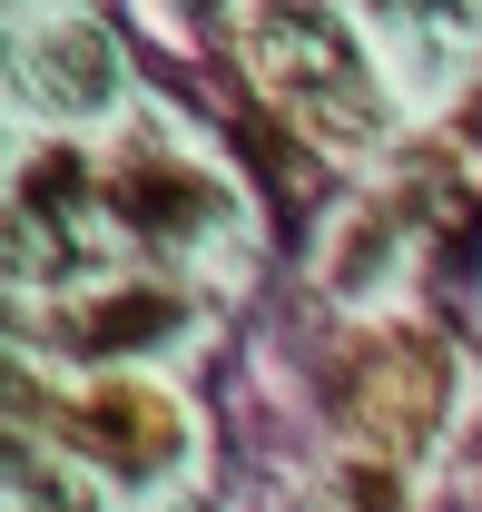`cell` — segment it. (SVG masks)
Segmentation results:
<instances>
[{"instance_id": "30bf717a", "label": "cell", "mask_w": 482, "mask_h": 512, "mask_svg": "<svg viewBox=\"0 0 482 512\" xmlns=\"http://www.w3.org/2000/svg\"><path fill=\"white\" fill-rule=\"evenodd\" d=\"M414 10H463V0H414Z\"/></svg>"}, {"instance_id": "52a82bcc", "label": "cell", "mask_w": 482, "mask_h": 512, "mask_svg": "<svg viewBox=\"0 0 482 512\" xmlns=\"http://www.w3.org/2000/svg\"><path fill=\"white\" fill-rule=\"evenodd\" d=\"M79 178H89L79 158H40V168H30V197H20V217H50V207H79Z\"/></svg>"}, {"instance_id": "7a4b0ae2", "label": "cell", "mask_w": 482, "mask_h": 512, "mask_svg": "<svg viewBox=\"0 0 482 512\" xmlns=\"http://www.w3.org/2000/svg\"><path fill=\"white\" fill-rule=\"evenodd\" d=\"M335 414L355 424L364 444L414 453L443 424V345L433 335H364L335 375Z\"/></svg>"}, {"instance_id": "277c9868", "label": "cell", "mask_w": 482, "mask_h": 512, "mask_svg": "<svg viewBox=\"0 0 482 512\" xmlns=\"http://www.w3.org/2000/svg\"><path fill=\"white\" fill-rule=\"evenodd\" d=\"M40 89H50V99H69V109H89V99H99V89H109V40H99V30H89V20H69V30H50V40H40Z\"/></svg>"}, {"instance_id": "6da1fadb", "label": "cell", "mask_w": 482, "mask_h": 512, "mask_svg": "<svg viewBox=\"0 0 482 512\" xmlns=\"http://www.w3.org/2000/svg\"><path fill=\"white\" fill-rule=\"evenodd\" d=\"M246 69H256L315 138H335V148H364V138L384 128L355 40H345L325 10H305V0H266V10L246 20Z\"/></svg>"}, {"instance_id": "8992f818", "label": "cell", "mask_w": 482, "mask_h": 512, "mask_svg": "<svg viewBox=\"0 0 482 512\" xmlns=\"http://www.w3.org/2000/svg\"><path fill=\"white\" fill-rule=\"evenodd\" d=\"M178 325V296H109V306H89V316L69 325V345H148V335H168Z\"/></svg>"}, {"instance_id": "ba28073f", "label": "cell", "mask_w": 482, "mask_h": 512, "mask_svg": "<svg viewBox=\"0 0 482 512\" xmlns=\"http://www.w3.org/2000/svg\"><path fill=\"white\" fill-rule=\"evenodd\" d=\"M355 512H394V483L384 473H355Z\"/></svg>"}, {"instance_id": "3957f363", "label": "cell", "mask_w": 482, "mask_h": 512, "mask_svg": "<svg viewBox=\"0 0 482 512\" xmlns=\"http://www.w3.org/2000/svg\"><path fill=\"white\" fill-rule=\"evenodd\" d=\"M60 424H69V444H89L99 463H119V473H148V463L178 453V414H168L148 384H109V394H89Z\"/></svg>"}, {"instance_id": "9c48e42d", "label": "cell", "mask_w": 482, "mask_h": 512, "mask_svg": "<svg viewBox=\"0 0 482 512\" xmlns=\"http://www.w3.org/2000/svg\"><path fill=\"white\" fill-rule=\"evenodd\" d=\"M30 503H40V512H89L79 493H69V483H30Z\"/></svg>"}, {"instance_id": "5b68a950", "label": "cell", "mask_w": 482, "mask_h": 512, "mask_svg": "<svg viewBox=\"0 0 482 512\" xmlns=\"http://www.w3.org/2000/svg\"><path fill=\"white\" fill-rule=\"evenodd\" d=\"M119 207L138 227H197V217H207V188H197L187 168H148V158H138L119 178Z\"/></svg>"}]
</instances>
